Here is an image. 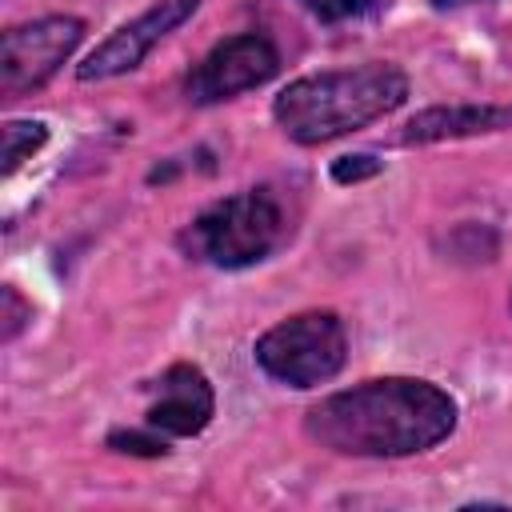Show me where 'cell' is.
<instances>
[{"instance_id": "9a60e30c", "label": "cell", "mask_w": 512, "mask_h": 512, "mask_svg": "<svg viewBox=\"0 0 512 512\" xmlns=\"http://www.w3.org/2000/svg\"><path fill=\"white\" fill-rule=\"evenodd\" d=\"M428 4L444 12V8H468V4H488V0H428Z\"/></svg>"}, {"instance_id": "4fadbf2b", "label": "cell", "mask_w": 512, "mask_h": 512, "mask_svg": "<svg viewBox=\"0 0 512 512\" xmlns=\"http://www.w3.org/2000/svg\"><path fill=\"white\" fill-rule=\"evenodd\" d=\"M380 168H384V164H380L376 156L356 152V156H340V160H332V180H336V184H360V180L376 176Z\"/></svg>"}, {"instance_id": "5bb4252c", "label": "cell", "mask_w": 512, "mask_h": 512, "mask_svg": "<svg viewBox=\"0 0 512 512\" xmlns=\"http://www.w3.org/2000/svg\"><path fill=\"white\" fill-rule=\"evenodd\" d=\"M28 320H32V308H28V304L20 300V292L8 284V288H4V340H12Z\"/></svg>"}, {"instance_id": "277c9868", "label": "cell", "mask_w": 512, "mask_h": 512, "mask_svg": "<svg viewBox=\"0 0 512 512\" xmlns=\"http://www.w3.org/2000/svg\"><path fill=\"white\" fill-rule=\"evenodd\" d=\"M252 356L268 380L304 392V388L328 384L344 368L348 332L336 312L312 308V312H296V316L272 324L252 344Z\"/></svg>"}, {"instance_id": "8fae6325", "label": "cell", "mask_w": 512, "mask_h": 512, "mask_svg": "<svg viewBox=\"0 0 512 512\" xmlns=\"http://www.w3.org/2000/svg\"><path fill=\"white\" fill-rule=\"evenodd\" d=\"M108 448L128 452V456H168V440H164V432L156 436V428H148V432L116 428V432H108Z\"/></svg>"}, {"instance_id": "30bf717a", "label": "cell", "mask_w": 512, "mask_h": 512, "mask_svg": "<svg viewBox=\"0 0 512 512\" xmlns=\"http://www.w3.org/2000/svg\"><path fill=\"white\" fill-rule=\"evenodd\" d=\"M48 140V124L44 120H8L4 124V176H12L24 160H32V152H40Z\"/></svg>"}, {"instance_id": "9c48e42d", "label": "cell", "mask_w": 512, "mask_h": 512, "mask_svg": "<svg viewBox=\"0 0 512 512\" xmlns=\"http://www.w3.org/2000/svg\"><path fill=\"white\" fill-rule=\"evenodd\" d=\"M512 128V104H436L416 112L400 144H436V140H464V136H484V132H504Z\"/></svg>"}, {"instance_id": "5b68a950", "label": "cell", "mask_w": 512, "mask_h": 512, "mask_svg": "<svg viewBox=\"0 0 512 512\" xmlns=\"http://www.w3.org/2000/svg\"><path fill=\"white\" fill-rule=\"evenodd\" d=\"M84 40L80 16H40L28 24H12L0 36V92L8 100L36 92L56 76V68Z\"/></svg>"}, {"instance_id": "3957f363", "label": "cell", "mask_w": 512, "mask_h": 512, "mask_svg": "<svg viewBox=\"0 0 512 512\" xmlns=\"http://www.w3.org/2000/svg\"><path fill=\"white\" fill-rule=\"evenodd\" d=\"M288 236L284 204L272 188H244L208 204L184 232L180 248L212 268H252Z\"/></svg>"}, {"instance_id": "8992f818", "label": "cell", "mask_w": 512, "mask_h": 512, "mask_svg": "<svg viewBox=\"0 0 512 512\" xmlns=\"http://www.w3.org/2000/svg\"><path fill=\"white\" fill-rule=\"evenodd\" d=\"M280 72V52L260 32H236L220 40L184 80V96L192 104H220L240 92L268 84Z\"/></svg>"}, {"instance_id": "6da1fadb", "label": "cell", "mask_w": 512, "mask_h": 512, "mask_svg": "<svg viewBox=\"0 0 512 512\" xmlns=\"http://www.w3.org/2000/svg\"><path fill=\"white\" fill-rule=\"evenodd\" d=\"M456 400L420 376H380L324 396L304 412V432L336 456H416L456 428Z\"/></svg>"}, {"instance_id": "ba28073f", "label": "cell", "mask_w": 512, "mask_h": 512, "mask_svg": "<svg viewBox=\"0 0 512 512\" xmlns=\"http://www.w3.org/2000/svg\"><path fill=\"white\" fill-rule=\"evenodd\" d=\"M152 388H156V400L144 412L148 428H156L164 436H196L208 428V420L216 412V392L196 364L164 368Z\"/></svg>"}, {"instance_id": "7c38bea8", "label": "cell", "mask_w": 512, "mask_h": 512, "mask_svg": "<svg viewBox=\"0 0 512 512\" xmlns=\"http://www.w3.org/2000/svg\"><path fill=\"white\" fill-rule=\"evenodd\" d=\"M316 20L324 24H340V20H356L380 8V0H300Z\"/></svg>"}, {"instance_id": "7a4b0ae2", "label": "cell", "mask_w": 512, "mask_h": 512, "mask_svg": "<svg viewBox=\"0 0 512 512\" xmlns=\"http://www.w3.org/2000/svg\"><path fill=\"white\" fill-rule=\"evenodd\" d=\"M408 100V76L396 64L372 60L356 68L312 72L280 88L272 100V116L288 140L316 148L376 124Z\"/></svg>"}, {"instance_id": "52a82bcc", "label": "cell", "mask_w": 512, "mask_h": 512, "mask_svg": "<svg viewBox=\"0 0 512 512\" xmlns=\"http://www.w3.org/2000/svg\"><path fill=\"white\" fill-rule=\"evenodd\" d=\"M196 8H200V0H152L136 20L120 24L108 40H100V44L88 52V60L76 68V76H80L84 84H92V80H112V76H124V72L140 68L144 56H148L168 32H176Z\"/></svg>"}]
</instances>
